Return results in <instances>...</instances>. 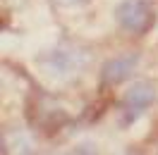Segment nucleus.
<instances>
[{
	"label": "nucleus",
	"mask_w": 158,
	"mask_h": 155,
	"mask_svg": "<svg viewBox=\"0 0 158 155\" xmlns=\"http://www.w3.org/2000/svg\"><path fill=\"white\" fill-rule=\"evenodd\" d=\"M86 62H89V53L74 48V46H60V48H53L50 53L39 58L41 69L53 79L79 77L81 69L86 67Z\"/></svg>",
	"instance_id": "f257e3e1"
},
{
	"label": "nucleus",
	"mask_w": 158,
	"mask_h": 155,
	"mask_svg": "<svg viewBox=\"0 0 158 155\" xmlns=\"http://www.w3.org/2000/svg\"><path fill=\"white\" fill-rule=\"evenodd\" d=\"M120 26L129 34H144L153 22V10L148 0H122L115 10Z\"/></svg>",
	"instance_id": "f03ea898"
},
{
	"label": "nucleus",
	"mask_w": 158,
	"mask_h": 155,
	"mask_svg": "<svg viewBox=\"0 0 158 155\" xmlns=\"http://www.w3.org/2000/svg\"><path fill=\"white\" fill-rule=\"evenodd\" d=\"M153 100H156V91H153V86L146 84V81L132 84V86L127 88V93H125V105H127V110H132V117L141 115Z\"/></svg>",
	"instance_id": "7ed1b4c3"
},
{
	"label": "nucleus",
	"mask_w": 158,
	"mask_h": 155,
	"mask_svg": "<svg viewBox=\"0 0 158 155\" xmlns=\"http://www.w3.org/2000/svg\"><path fill=\"white\" fill-rule=\"evenodd\" d=\"M53 2H58L62 7H74V5H81V2H86V0H53Z\"/></svg>",
	"instance_id": "39448f33"
},
{
	"label": "nucleus",
	"mask_w": 158,
	"mask_h": 155,
	"mask_svg": "<svg viewBox=\"0 0 158 155\" xmlns=\"http://www.w3.org/2000/svg\"><path fill=\"white\" fill-rule=\"evenodd\" d=\"M139 58L137 55H122V58H115L103 65V81L106 84H118L122 79H127L132 74V69L137 67Z\"/></svg>",
	"instance_id": "20e7f679"
}]
</instances>
